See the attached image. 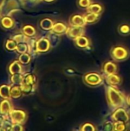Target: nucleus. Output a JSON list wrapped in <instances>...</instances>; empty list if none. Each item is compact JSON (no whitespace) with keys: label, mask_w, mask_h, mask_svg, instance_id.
Instances as JSON below:
<instances>
[{"label":"nucleus","mask_w":130,"mask_h":131,"mask_svg":"<svg viewBox=\"0 0 130 131\" xmlns=\"http://www.w3.org/2000/svg\"><path fill=\"white\" fill-rule=\"evenodd\" d=\"M106 98L108 107L112 111L118 107H125L127 104L126 97L116 86L109 85L107 88Z\"/></svg>","instance_id":"nucleus-1"},{"label":"nucleus","mask_w":130,"mask_h":131,"mask_svg":"<svg viewBox=\"0 0 130 131\" xmlns=\"http://www.w3.org/2000/svg\"><path fill=\"white\" fill-rule=\"evenodd\" d=\"M103 76L95 71H90L88 73H86L83 76V81L84 83L90 87V88H97L101 86L103 84Z\"/></svg>","instance_id":"nucleus-2"},{"label":"nucleus","mask_w":130,"mask_h":131,"mask_svg":"<svg viewBox=\"0 0 130 131\" xmlns=\"http://www.w3.org/2000/svg\"><path fill=\"white\" fill-rule=\"evenodd\" d=\"M129 49L123 45H116L111 48L110 56L116 61H124L129 58Z\"/></svg>","instance_id":"nucleus-3"},{"label":"nucleus","mask_w":130,"mask_h":131,"mask_svg":"<svg viewBox=\"0 0 130 131\" xmlns=\"http://www.w3.org/2000/svg\"><path fill=\"white\" fill-rule=\"evenodd\" d=\"M21 0H3L0 5V15L9 16L20 8Z\"/></svg>","instance_id":"nucleus-4"},{"label":"nucleus","mask_w":130,"mask_h":131,"mask_svg":"<svg viewBox=\"0 0 130 131\" xmlns=\"http://www.w3.org/2000/svg\"><path fill=\"white\" fill-rule=\"evenodd\" d=\"M110 117L113 121L118 122H124L128 123L130 122V114L128 111L125 108V107H121L113 111Z\"/></svg>","instance_id":"nucleus-5"},{"label":"nucleus","mask_w":130,"mask_h":131,"mask_svg":"<svg viewBox=\"0 0 130 131\" xmlns=\"http://www.w3.org/2000/svg\"><path fill=\"white\" fill-rule=\"evenodd\" d=\"M84 33H85V27L70 25V27H68L67 30L66 35L69 38L74 40L75 38L84 35Z\"/></svg>","instance_id":"nucleus-6"},{"label":"nucleus","mask_w":130,"mask_h":131,"mask_svg":"<svg viewBox=\"0 0 130 131\" xmlns=\"http://www.w3.org/2000/svg\"><path fill=\"white\" fill-rule=\"evenodd\" d=\"M74 45L82 50H86L88 49L91 46V40L90 39L89 37L83 35L74 40Z\"/></svg>","instance_id":"nucleus-7"},{"label":"nucleus","mask_w":130,"mask_h":131,"mask_svg":"<svg viewBox=\"0 0 130 131\" xmlns=\"http://www.w3.org/2000/svg\"><path fill=\"white\" fill-rule=\"evenodd\" d=\"M11 122L14 124H21L26 119V113L21 110H11L9 113Z\"/></svg>","instance_id":"nucleus-8"},{"label":"nucleus","mask_w":130,"mask_h":131,"mask_svg":"<svg viewBox=\"0 0 130 131\" xmlns=\"http://www.w3.org/2000/svg\"><path fill=\"white\" fill-rule=\"evenodd\" d=\"M102 71L105 75H110L112 74H116L118 71V66L114 61H107L103 64Z\"/></svg>","instance_id":"nucleus-9"},{"label":"nucleus","mask_w":130,"mask_h":131,"mask_svg":"<svg viewBox=\"0 0 130 131\" xmlns=\"http://www.w3.org/2000/svg\"><path fill=\"white\" fill-rule=\"evenodd\" d=\"M51 47V45L48 38H41L37 41V47H36L37 52L39 53L47 52L50 50Z\"/></svg>","instance_id":"nucleus-10"},{"label":"nucleus","mask_w":130,"mask_h":131,"mask_svg":"<svg viewBox=\"0 0 130 131\" xmlns=\"http://www.w3.org/2000/svg\"><path fill=\"white\" fill-rule=\"evenodd\" d=\"M70 25L72 26H79V27H85L87 25L84 17L80 14H74L70 17L69 19Z\"/></svg>","instance_id":"nucleus-11"},{"label":"nucleus","mask_w":130,"mask_h":131,"mask_svg":"<svg viewBox=\"0 0 130 131\" xmlns=\"http://www.w3.org/2000/svg\"><path fill=\"white\" fill-rule=\"evenodd\" d=\"M106 81L109 85L112 86H119L123 82V78L120 75H119L117 73L112 74L110 75H106Z\"/></svg>","instance_id":"nucleus-12"},{"label":"nucleus","mask_w":130,"mask_h":131,"mask_svg":"<svg viewBox=\"0 0 130 131\" xmlns=\"http://www.w3.org/2000/svg\"><path fill=\"white\" fill-rule=\"evenodd\" d=\"M67 28H68V26L65 23L61 22V21H57L56 23H54V25H53L51 31H52L58 35H61L66 34Z\"/></svg>","instance_id":"nucleus-13"},{"label":"nucleus","mask_w":130,"mask_h":131,"mask_svg":"<svg viewBox=\"0 0 130 131\" xmlns=\"http://www.w3.org/2000/svg\"><path fill=\"white\" fill-rule=\"evenodd\" d=\"M104 11V7L102 4L98 2H93L89 7L86 8L87 12H91L97 15H101Z\"/></svg>","instance_id":"nucleus-14"},{"label":"nucleus","mask_w":130,"mask_h":131,"mask_svg":"<svg viewBox=\"0 0 130 131\" xmlns=\"http://www.w3.org/2000/svg\"><path fill=\"white\" fill-rule=\"evenodd\" d=\"M84 17L87 25H92L99 21L100 15L91 12H86V14L84 15Z\"/></svg>","instance_id":"nucleus-15"},{"label":"nucleus","mask_w":130,"mask_h":131,"mask_svg":"<svg viewBox=\"0 0 130 131\" xmlns=\"http://www.w3.org/2000/svg\"><path fill=\"white\" fill-rule=\"evenodd\" d=\"M11 111V105L8 101V99H4L0 103V114L3 115H6L10 113Z\"/></svg>","instance_id":"nucleus-16"},{"label":"nucleus","mask_w":130,"mask_h":131,"mask_svg":"<svg viewBox=\"0 0 130 131\" xmlns=\"http://www.w3.org/2000/svg\"><path fill=\"white\" fill-rule=\"evenodd\" d=\"M129 130V124L124 122L113 121V131H126Z\"/></svg>","instance_id":"nucleus-17"},{"label":"nucleus","mask_w":130,"mask_h":131,"mask_svg":"<svg viewBox=\"0 0 130 131\" xmlns=\"http://www.w3.org/2000/svg\"><path fill=\"white\" fill-rule=\"evenodd\" d=\"M9 73L11 74H18V73H21V65L19 61H13L8 68Z\"/></svg>","instance_id":"nucleus-18"},{"label":"nucleus","mask_w":130,"mask_h":131,"mask_svg":"<svg viewBox=\"0 0 130 131\" xmlns=\"http://www.w3.org/2000/svg\"><path fill=\"white\" fill-rule=\"evenodd\" d=\"M53 25H54V21L48 18H45L40 21V26L44 31H51Z\"/></svg>","instance_id":"nucleus-19"},{"label":"nucleus","mask_w":130,"mask_h":131,"mask_svg":"<svg viewBox=\"0 0 130 131\" xmlns=\"http://www.w3.org/2000/svg\"><path fill=\"white\" fill-rule=\"evenodd\" d=\"M118 32L120 35L127 36L130 35V25L128 23H123L118 26Z\"/></svg>","instance_id":"nucleus-20"},{"label":"nucleus","mask_w":130,"mask_h":131,"mask_svg":"<svg viewBox=\"0 0 130 131\" xmlns=\"http://www.w3.org/2000/svg\"><path fill=\"white\" fill-rule=\"evenodd\" d=\"M10 90L11 88L8 85H2L0 87V97L3 99H10L11 94H10Z\"/></svg>","instance_id":"nucleus-21"},{"label":"nucleus","mask_w":130,"mask_h":131,"mask_svg":"<svg viewBox=\"0 0 130 131\" xmlns=\"http://www.w3.org/2000/svg\"><path fill=\"white\" fill-rule=\"evenodd\" d=\"M21 88H20V85H17V84H15L14 86H12L11 88V90H10V94H11V97L12 98H19L21 96Z\"/></svg>","instance_id":"nucleus-22"},{"label":"nucleus","mask_w":130,"mask_h":131,"mask_svg":"<svg viewBox=\"0 0 130 131\" xmlns=\"http://www.w3.org/2000/svg\"><path fill=\"white\" fill-rule=\"evenodd\" d=\"M1 25L5 28H11L14 26V21L8 16H4L1 19Z\"/></svg>","instance_id":"nucleus-23"},{"label":"nucleus","mask_w":130,"mask_h":131,"mask_svg":"<svg viewBox=\"0 0 130 131\" xmlns=\"http://www.w3.org/2000/svg\"><path fill=\"white\" fill-rule=\"evenodd\" d=\"M80 131H97V127L90 123V122H86V123H84L80 125Z\"/></svg>","instance_id":"nucleus-24"},{"label":"nucleus","mask_w":130,"mask_h":131,"mask_svg":"<svg viewBox=\"0 0 130 131\" xmlns=\"http://www.w3.org/2000/svg\"><path fill=\"white\" fill-rule=\"evenodd\" d=\"M28 44V52H30L31 54H34L35 52H37L36 50V47H37V41L34 38H31L28 39L27 41Z\"/></svg>","instance_id":"nucleus-25"},{"label":"nucleus","mask_w":130,"mask_h":131,"mask_svg":"<svg viewBox=\"0 0 130 131\" xmlns=\"http://www.w3.org/2000/svg\"><path fill=\"white\" fill-rule=\"evenodd\" d=\"M23 82L34 86L36 83V77L34 74H27L25 76H23Z\"/></svg>","instance_id":"nucleus-26"},{"label":"nucleus","mask_w":130,"mask_h":131,"mask_svg":"<svg viewBox=\"0 0 130 131\" xmlns=\"http://www.w3.org/2000/svg\"><path fill=\"white\" fill-rule=\"evenodd\" d=\"M22 32L28 37H31L34 36L36 34V30L31 25H25L22 28Z\"/></svg>","instance_id":"nucleus-27"},{"label":"nucleus","mask_w":130,"mask_h":131,"mask_svg":"<svg viewBox=\"0 0 130 131\" xmlns=\"http://www.w3.org/2000/svg\"><path fill=\"white\" fill-rule=\"evenodd\" d=\"M58 36H59L58 35H57V34L52 32V31H51V32L49 33V35H48L47 38L49 39L51 46H56V45L59 43L60 40H59Z\"/></svg>","instance_id":"nucleus-28"},{"label":"nucleus","mask_w":130,"mask_h":131,"mask_svg":"<svg viewBox=\"0 0 130 131\" xmlns=\"http://www.w3.org/2000/svg\"><path fill=\"white\" fill-rule=\"evenodd\" d=\"M11 81L12 84H14L20 85V84L23 82V76H22V74H21V73L11 74Z\"/></svg>","instance_id":"nucleus-29"},{"label":"nucleus","mask_w":130,"mask_h":131,"mask_svg":"<svg viewBox=\"0 0 130 131\" xmlns=\"http://www.w3.org/2000/svg\"><path fill=\"white\" fill-rule=\"evenodd\" d=\"M15 50L19 54L26 53L28 51V44H27V42H18V43H17V46H16Z\"/></svg>","instance_id":"nucleus-30"},{"label":"nucleus","mask_w":130,"mask_h":131,"mask_svg":"<svg viewBox=\"0 0 130 131\" xmlns=\"http://www.w3.org/2000/svg\"><path fill=\"white\" fill-rule=\"evenodd\" d=\"M20 88H21L22 94H29L31 92L32 89H33V85L28 84H25V83L22 82L20 84Z\"/></svg>","instance_id":"nucleus-31"},{"label":"nucleus","mask_w":130,"mask_h":131,"mask_svg":"<svg viewBox=\"0 0 130 131\" xmlns=\"http://www.w3.org/2000/svg\"><path fill=\"white\" fill-rule=\"evenodd\" d=\"M30 60H31V57L27 53H23V54H21L19 58H18V61L21 64H27L30 62Z\"/></svg>","instance_id":"nucleus-32"},{"label":"nucleus","mask_w":130,"mask_h":131,"mask_svg":"<svg viewBox=\"0 0 130 131\" xmlns=\"http://www.w3.org/2000/svg\"><path fill=\"white\" fill-rule=\"evenodd\" d=\"M13 40H15L17 43L18 42H27L28 38V36H26L25 34H18L13 37Z\"/></svg>","instance_id":"nucleus-33"},{"label":"nucleus","mask_w":130,"mask_h":131,"mask_svg":"<svg viewBox=\"0 0 130 131\" xmlns=\"http://www.w3.org/2000/svg\"><path fill=\"white\" fill-rule=\"evenodd\" d=\"M77 3L78 7L86 9L93 3V1L92 0H77Z\"/></svg>","instance_id":"nucleus-34"},{"label":"nucleus","mask_w":130,"mask_h":131,"mask_svg":"<svg viewBox=\"0 0 130 131\" xmlns=\"http://www.w3.org/2000/svg\"><path fill=\"white\" fill-rule=\"evenodd\" d=\"M17 42L15 40H8L5 44V48L8 51H14L16 49Z\"/></svg>","instance_id":"nucleus-35"},{"label":"nucleus","mask_w":130,"mask_h":131,"mask_svg":"<svg viewBox=\"0 0 130 131\" xmlns=\"http://www.w3.org/2000/svg\"><path fill=\"white\" fill-rule=\"evenodd\" d=\"M113 121H107L104 124H103V129L105 130L111 131L113 130Z\"/></svg>","instance_id":"nucleus-36"},{"label":"nucleus","mask_w":130,"mask_h":131,"mask_svg":"<svg viewBox=\"0 0 130 131\" xmlns=\"http://www.w3.org/2000/svg\"><path fill=\"white\" fill-rule=\"evenodd\" d=\"M23 130H24L23 127L21 124H12L11 129V130L12 131H21Z\"/></svg>","instance_id":"nucleus-37"},{"label":"nucleus","mask_w":130,"mask_h":131,"mask_svg":"<svg viewBox=\"0 0 130 131\" xmlns=\"http://www.w3.org/2000/svg\"><path fill=\"white\" fill-rule=\"evenodd\" d=\"M5 122V119L3 117H0V127H2Z\"/></svg>","instance_id":"nucleus-38"},{"label":"nucleus","mask_w":130,"mask_h":131,"mask_svg":"<svg viewBox=\"0 0 130 131\" xmlns=\"http://www.w3.org/2000/svg\"><path fill=\"white\" fill-rule=\"evenodd\" d=\"M126 103H127V105L130 106V95H129V96L126 97Z\"/></svg>","instance_id":"nucleus-39"},{"label":"nucleus","mask_w":130,"mask_h":131,"mask_svg":"<svg viewBox=\"0 0 130 131\" xmlns=\"http://www.w3.org/2000/svg\"><path fill=\"white\" fill-rule=\"evenodd\" d=\"M41 1H44V2H54V0H41Z\"/></svg>","instance_id":"nucleus-40"},{"label":"nucleus","mask_w":130,"mask_h":131,"mask_svg":"<svg viewBox=\"0 0 130 131\" xmlns=\"http://www.w3.org/2000/svg\"><path fill=\"white\" fill-rule=\"evenodd\" d=\"M31 1H33V2H39L41 0H31Z\"/></svg>","instance_id":"nucleus-41"}]
</instances>
